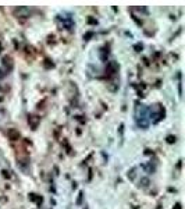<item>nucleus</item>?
I'll list each match as a JSON object with an SVG mask.
<instances>
[{
  "label": "nucleus",
  "mask_w": 185,
  "mask_h": 209,
  "mask_svg": "<svg viewBox=\"0 0 185 209\" xmlns=\"http://www.w3.org/2000/svg\"><path fill=\"white\" fill-rule=\"evenodd\" d=\"M137 121L138 124L142 125V127H146L148 125V120H146V109L143 106H138L137 107Z\"/></svg>",
  "instance_id": "obj_1"
}]
</instances>
